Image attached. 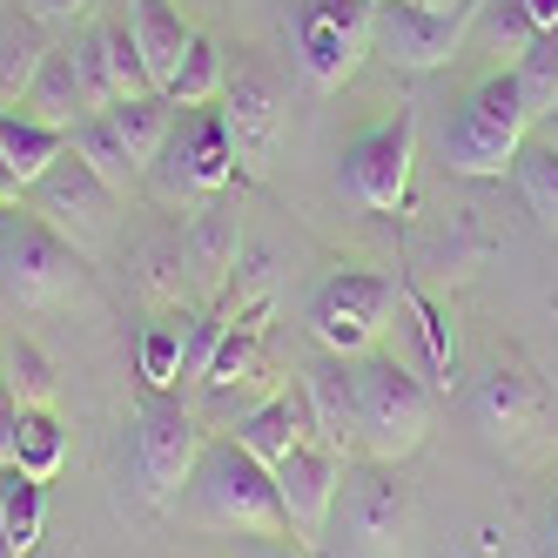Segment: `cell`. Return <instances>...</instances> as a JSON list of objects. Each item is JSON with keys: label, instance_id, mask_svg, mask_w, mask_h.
<instances>
[{"label": "cell", "instance_id": "obj_25", "mask_svg": "<svg viewBox=\"0 0 558 558\" xmlns=\"http://www.w3.org/2000/svg\"><path fill=\"white\" fill-rule=\"evenodd\" d=\"M477 417H485L492 437H518V430H532L538 417V390L532 377H518V371H492V384L477 390Z\"/></svg>", "mask_w": 558, "mask_h": 558}, {"label": "cell", "instance_id": "obj_14", "mask_svg": "<svg viewBox=\"0 0 558 558\" xmlns=\"http://www.w3.org/2000/svg\"><path fill=\"white\" fill-rule=\"evenodd\" d=\"M235 445H243L256 464H283L296 458L303 445H316V424H310V404H303V390H269L256 411L235 417Z\"/></svg>", "mask_w": 558, "mask_h": 558}, {"label": "cell", "instance_id": "obj_26", "mask_svg": "<svg viewBox=\"0 0 558 558\" xmlns=\"http://www.w3.org/2000/svg\"><path fill=\"white\" fill-rule=\"evenodd\" d=\"M511 82H518V101H525L532 129L558 108V27L551 34H532V48L511 61Z\"/></svg>", "mask_w": 558, "mask_h": 558}, {"label": "cell", "instance_id": "obj_13", "mask_svg": "<svg viewBox=\"0 0 558 558\" xmlns=\"http://www.w3.org/2000/svg\"><path fill=\"white\" fill-rule=\"evenodd\" d=\"M477 27V0H464V8L451 14H430V8H411V0H390V8H377V48L411 68V74H430V68H451L471 41Z\"/></svg>", "mask_w": 558, "mask_h": 558}, {"label": "cell", "instance_id": "obj_29", "mask_svg": "<svg viewBox=\"0 0 558 558\" xmlns=\"http://www.w3.org/2000/svg\"><path fill=\"white\" fill-rule=\"evenodd\" d=\"M182 350H189V316H162V324H148V337H142V377H148V390H175Z\"/></svg>", "mask_w": 558, "mask_h": 558}, {"label": "cell", "instance_id": "obj_27", "mask_svg": "<svg viewBox=\"0 0 558 558\" xmlns=\"http://www.w3.org/2000/svg\"><path fill=\"white\" fill-rule=\"evenodd\" d=\"M511 175H518V195H525V209L545 222V229H558V142H525L518 148V162H511Z\"/></svg>", "mask_w": 558, "mask_h": 558}, {"label": "cell", "instance_id": "obj_12", "mask_svg": "<svg viewBox=\"0 0 558 558\" xmlns=\"http://www.w3.org/2000/svg\"><path fill=\"white\" fill-rule=\"evenodd\" d=\"M276 505H283V532L303 551H316L324 532H330V518H337V505H343V451L303 445L296 458H283L276 464Z\"/></svg>", "mask_w": 558, "mask_h": 558}, {"label": "cell", "instance_id": "obj_28", "mask_svg": "<svg viewBox=\"0 0 558 558\" xmlns=\"http://www.w3.org/2000/svg\"><path fill=\"white\" fill-rule=\"evenodd\" d=\"M68 148L82 155V162H88V169H95V175H101L108 189H122V195H129V189L142 182V169L129 162V148L114 142V129H108V114H88V122H82V129L68 135Z\"/></svg>", "mask_w": 558, "mask_h": 558}, {"label": "cell", "instance_id": "obj_18", "mask_svg": "<svg viewBox=\"0 0 558 558\" xmlns=\"http://www.w3.org/2000/svg\"><path fill=\"white\" fill-rule=\"evenodd\" d=\"M68 155V135L48 129V122H34L27 108H0V169H8L14 189H34L54 162Z\"/></svg>", "mask_w": 558, "mask_h": 558}, {"label": "cell", "instance_id": "obj_24", "mask_svg": "<svg viewBox=\"0 0 558 558\" xmlns=\"http://www.w3.org/2000/svg\"><path fill=\"white\" fill-rule=\"evenodd\" d=\"M68 464V430L54 424V411H21V437H14V471L34 485H54Z\"/></svg>", "mask_w": 558, "mask_h": 558}, {"label": "cell", "instance_id": "obj_23", "mask_svg": "<svg viewBox=\"0 0 558 558\" xmlns=\"http://www.w3.org/2000/svg\"><path fill=\"white\" fill-rule=\"evenodd\" d=\"M41 525H48V485H34L21 471H0V532H8V545L27 558L41 545Z\"/></svg>", "mask_w": 558, "mask_h": 558}, {"label": "cell", "instance_id": "obj_33", "mask_svg": "<svg viewBox=\"0 0 558 558\" xmlns=\"http://www.w3.org/2000/svg\"><path fill=\"white\" fill-rule=\"evenodd\" d=\"M74 68H82V82H88V95H95V108H114V82H108V48H101V27H88V34H74Z\"/></svg>", "mask_w": 558, "mask_h": 558}, {"label": "cell", "instance_id": "obj_10", "mask_svg": "<svg viewBox=\"0 0 558 558\" xmlns=\"http://www.w3.org/2000/svg\"><path fill=\"white\" fill-rule=\"evenodd\" d=\"M411 169H417V114L397 108V114H384L377 129H364L343 148L337 182H343V195L356 209L390 216V209H404V195H411Z\"/></svg>", "mask_w": 558, "mask_h": 558}, {"label": "cell", "instance_id": "obj_21", "mask_svg": "<svg viewBox=\"0 0 558 558\" xmlns=\"http://www.w3.org/2000/svg\"><path fill=\"white\" fill-rule=\"evenodd\" d=\"M222 82H229V54L216 48V34L195 27V41H189L175 82H169V101L175 108H216L222 101Z\"/></svg>", "mask_w": 558, "mask_h": 558}, {"label": "cell", "instance_id": "obj_37", "mask_svg": "<svg viewBox=\"0 0 558 558\" xmlns=\"http://www.w3.org/2000/svg\"><path fill=\"white\" fill-rule=\"evenodd\" d=\"M14 437H21V404L0 390V471H14Z\"/></svg>", "mask_w": 558, "mask_h": 558}, {"label": "cell", "instance_id": "obj_44", "mask_svg": "<svg viewBox=\"0 0 558 558\" xmlns=\"http://www.w3.org/2000/svg\"><path fill=\"white\" fill-rule=\"evenodd\" d=\"M0 558H21V551H14V545H8V532H0Z\"/></svg>", "mask_w": 558, "mask_h": 558}, {"label": "cell", "instance_id": "obj_43", "mask_svg": "<svg viewBox=\"0 0 558 558\" xmlns=\"http://www.w3.org/2000/svg\"><path fill=\"white\" fill-rule=\"evenodd\" d=\"M538 129H545V142H558V108L545 114V122H538Z\"/></svg>", "mask_w": 558, "mask_h": 558}, {"label": "cell", "instance_id": "obj_4", "mask_svg": "<svg viewBox=\"0 0 558 558\" xmlns=\"http://www.w3.org/2000/svg\"><path fill=\"white\" fill-rule=\"evenodd\" d=\"M290 48H296L303 82L316 95H337L356 82L364 54L377 48V8H364V0H296Z\"/></svg>", "mask_w": 558, "mask_h": 558}, {"label": "cell", "instance_id": "obj_35", "mask_svg": "<svg viewBox=\"0 0 558 558\" xmlns=\"http://www.w3.org/2000/svg\"><path fill=\"white\" fill-rule=\"evenodd\" d=\"M417 330H424V343H430V364L445 371V384H451V364H458V343H451V330H445V316H437L430 303H417Z\"/></svg>", "mask_w": 558, "mask_h": 558}, {"label": "cell", "instance_id": "obj_17", "mask_svg": "<svg viewBox=\"0 0 558 558\" xmlns=\"http://www.w3.org/2000/svg\"><path fill=\"white\" fill-rule=\"evenodd\" d=\"M129 34H135V48H142L148 88L169 95L175 68H182V54H189V41H195V27L169 8V0H135V8H129Z\"/></svg>", "mask_w": 558, "mask_h": 558}, {"label": "cell", "instance_id": "obj_2", "mask_svg": "<svg viewBox=\"0 0 558 558\" xmlns=\"http://www.w3.org/2000/svg\"><path fill=\"white\" fill-rule=\"evenodd\" d=\"M356 384V451L371 464H404L430 437V390L397 356H350Z\"/></svg>", "mask_w": 558, "mask_h": 558}, {"label": "cell", "instance_id": "obj_36", "mask_svg": "<svg viewBox=\"0 0 558 558\" xmlns=\"http://www.w3.org/2000/svg\"><path fill=\"white\" fill-rule=\"evenodd\" d=\"M195 243H203V263H209V269H235V229H229L222 216H209Z\"/></svg>", "mask_w": 558, "mask_h": 558}, {"label": "cell", "instance_id": "obj_5", "mask_svg": "<svg viewBox=\"0 0 558 558\" xmlns=\"http://www.w3.org/2000/svg\"><path fill=\"white\" fill-rule=\"evenodd\" d=\"M397 303H404L397 276H384V269H337L310 296V337L324 343V356H371L384 343V330H390Z\"/></svg>", "mask_w": 558, "mask_h": 558}, {"label": "cell", "instance_id": "obj_7", "mask_svg": "<svg viewBox=\"0 0 558 558\" xmlns=\"http://www.w3.org/2000/svg\"><path fill=\"white\" fill-rule=\"evenodd\" d=\"M82 263L41 216H0V296L14 310H54L82 290Z\"/></svg>", "mask_w": 558, "mask_h": 558}, {"label": "cell", "instance_id": "obj_39", "mask_svg": "<svg viewBox=\"0 0 558 558\" xmlns=\"http://www.w3.org/2000/svg\"><path fill=\"white\" fill-rule=\"evenodd\" d=\"M256 558H310V551H303L296 538H263V545H256Z\"/></svg>", "mask_w": 558, "mask_h": 558}, {"label": "cell", "instance_id": "obj_42", "mask_svg": "<svg viewBox=\"0 0 558 558\" xmlns=\"http://www.w3.org/2000/svg\"><path fill=\"white\" fill-rule=\"evenodd\" d=\"M545 558H558V511H551V525H545Z\"/></svg>", "mask_w": 558, "mask_h": 558}, {"label": "cell", "instance_id": "obj_19", "mask_svg": "<svg viewBox=\"0 0 558 558\" xmlns=\"http://www.w3.org/2000/svg\"><path fill=\"white\" fill-rule=\"evenodd\" d=\"M343 498H350V538H364L371 551H397V538H404V498H397V485L384 477V464L371 477H343Z\"/></svg>", "mask_w": 558, "mask_h": 558}, {"label": "cell", "instance_id": "obj_20", "mask_svg": "<svg viewBox=\"0 0 558 558\" xmlns=\"http://www.w3.org/2000/svg\"><path fill=\"white\" fill-rule=\"evenodd\" d=\"M108 114V129H114V142L129 148V162L142 169V182H148V169H155V155L169 148V135H175V101L169 95H142V101H114V108H101Z\"/></svg>", "mask_w": 558, "mask_h": 558}, {"label": "cell", "instance_id": "obj_11", "mask_svg": "<svg viewBox=\"0 0 558 558\" xmlns=\"http://www.w3.org/2000/svg\"><path fill=\"white\" fill-rule=\"evenodd\" d=\"M203 445H209L203 417H195L189 404H175L169 390H155L142 404V417H135V477H142V492L155 505L182 498L195 464H203Z\"/></svg>", "mask_w": 558, "mask_h": 558}, {"label": "cell", "instance_id": "obj_38", "mask_svg": "<svg viewBox=\"0 0 558 558\" xmlns=\"http://www.w3.org/2000/svg\"><path fill=\"white\" fill-rule=\"evenodd\" d=\"M518 8H525V21H532L538 34H551V27H558V0H518Z\"/></svg>", "mask_w": 558, "mask_h": 558}, {"label": "cell", "instance_id": "obj_40", "mask_svg": "<svg viewBox=\"0 0 558 558\" xmlns=\"http://www.w3.org/2000/svg\"><path fill=\"white\" fill-rule=\"evenodd\" d=\"M14 195H21V189L8 182V169H0V216H8V209H14Z\"/></svg>", "mask_w": 558, "mask_h": 558}, {"label": "cell", "instance_id": "obj_46", "mask_svg": "<svg viewBox=\"0 0 558 558\" xmlns=\"http://www.w3.org/2000/svg\"><path fill=\"white\" fill-rule=\"evenodd\" d=\"M0 364H8V356H0Z\"/></svg>", "mask_w": 558, "mask_h": 558}, {"label": "cell", "instance_id": "obj_8", "mask_svg": "<svg viewBox=\"0 0 558 558\" xmlns=\"http://www.w3.org/2000/svg\"><path fill=\"white\" fill-rule=\"evenodd\" d=\"M229 182H235V142H229L222 108H175V135L155 155L148 189L175 209L189 195H222Z\"/></svg>", "mask_w": 558, "mask_h": 558}, {"label": "cell", "instance_id": "obj_6", "mask_svg": "<svg viewBox=\"0 0 558 558\" xmlns=\"http://www.w3.org/2000/svg\"><path fill=\"white\" fill-rule=\"evenodd\" d=\"M216 108H222L229 142H235V169H243V175H269L276 169V148H283V129H290L283 74H276L256 48H235Z\"/></svg>", "mask_w": 558, "mask_h": 558}, {"label": "cell", "instance_id": "obj_9", "mask_svg": "<svg viewBox=\"0 0 558 558\" xmlns=\"http://www.w3.org/2000/svg\"><path fill=\"white\" fill-rule=\"evenodd\" d=\"M27 203H34V216H41L61 243L74 250V256H95L108 235H114V216H122V189H108L82 155H61V162L27 189Z\"/></svg>", "mask_w": 558, "mask_h": 558}, {"label": "cell", "instance_id": "obj_32", "mask_svg": "<svg viewBox=\"0 0 558 558\" xmlns=\"http://www.w3.org/2000/svg\"><path fill=\"white\" fill-rule=\"evenodd\" d=\"M41 61H48V48L34 41V34H14V41L0 48V101H27L34 74H41Z\"/></svg>", "mask_w": 558, "mask_h": 558}, {"label": "cell", "instance_id": "obj_30", "mask_svg": "<svg viewBox=\"0 0 558 558\" xmlns=\"http://www.w3.org/2000/svg\"><path fill=\"white\" fill-rule=\"evenodd\" d=\"M101 48H108L114 101H142V95H155V88H148V68H142V48H135V34H129V21H101Z\"/></svg>", "mask_w": 558, "mask_h": 558}, {"label": "cell", "instance_id": "obj_15", "mask_svg": "<svg viewBox=\"0 0 558 558\" xmlns=\"http://www.w3.org/2000/svg\"><path fill=\"white\" fill-rule=\"evenodd\" d=\"M303 404L316 424V445L350 451L356 445V384H350V356H316L303 371Z\"/></svg>", "mask_w": 558, "mask_h": 558}, {"label": "cell", "instance_id": "obj_34", "mask_svg": "<svg viewBox=\"0 0 558 558\" xmlns=\"http://www.w3.org/2000/svg\"><path fill=\"white\" fill-rule=\"evenodd\" d=\"M101 8V0H21V14L34 27H74V21H88Z\"/></svg>", "mask_w": 558, "mask_h": 558}, {"label": "cell", "instance_id": "obj_22", "mask_svg": "<svg viewBox=\"0 0 558 558\" xmlns=\"http://www.w3.org/2000/svg\"><path fill=\"white\" fill-rule=\"evenodd\" d=\"M0 390H8L21 411H54L61 377H54V364H48V350L27 343V337H14V343H8V364H0Z\"/></svg>", "mask_w": 558, "mask_h": 558}, {"label": "cell", "instance_id": "obj_41", "mask_svg": "<svg viewBox=\"0 0 558 558\" xmlns=\"http://www.w3.org/2000/svg\"><path fill=\"white\" fill-rule=\"evenodd\" d=\"M411 8H430V14H451V8H464V0H411Z\"/></svg>", "mask_w": 558, "mask_h": 558}, {"label": "cell", "instance_id": "obj_31", "mask_svg": "<svg viewBox=\"0 0 558 558\" xmlns=\"http://www.w3.org/2000/svg\"><path fill=\"white\" fill-rule=\"evenodd\" d=\"M477 21H485L492 48H498V54H511V61L525 54V48H532V34H538V27L525 21V8H518V0H477Z\"/></svg>", "mask_w": 558, "mask_h": 558}, {"label": "cell", "instance_id": "obj_45", "mask_svg": "<svg viewBox=\"0 0 558 558\" xmlns=\"http://www.w3.org/2000/svg\"><path fill=\"white\" fill-rule=\"evenodd\" d=\"M364 8H390V0H364Z\"/></svg>", "mask_w": 558, "mask_h": 558}, {"label": "cell", "instance_id": "obj_1", "mask_svg": "<svg viewBox=\"0 0 558 558\" xmlns=\"http://www.w3.org/2000/svg\"><path fill=\"white\" fill-rule=\"evenodd\" d=\"M189 518L203 532H229V538H290L283 505H276V471L256 464L235 437L203 445V464L189 477Z\"/></svg>", "mask_w": 558, "mask_h": 558}, {"label": "cell", "instance_id": "obj_16", "mask_svg": "<svg viewBox=\"0 0 558 558\" xmlns=\"http://www.w3.org/2000/svg\"><path fill=\"white\" fill-rule=\"evenodd\" d=\"M21 108L34 114V122L61 129V135H74L88 114H101L95 95H88V82H82V68H74V48H48V61H41V74H34V88H27Z\"/></svg>", "mask_w": 558, "mask_h": 558}, {"label": "cell", "instance_id": "obj_3", "mask_svg": "<svg viewBox=\"0 0 558 558\" xmlns=\"http://www.w3.org/2000/svg\"><path fill=\"white\" fill-rule=\"evenodd\" d=\"M525 142H532V114H525V101H518L511 68H498L451 114V129H445V169L471 175V182H492V175H505L518 162V148H525Z\"/></svg>", "mask_w": 558, "mask_h": 558}]
</instances>
